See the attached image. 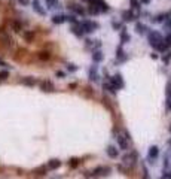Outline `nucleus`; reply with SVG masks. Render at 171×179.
Wrapping results in <instances>:
<instances>
[{
  "label": "nucleus",
  "mask_w": 171,
  "mask_h": 179,
  "mask_svg": "<svg viewBox=\"0 0 171 179\" xmlns=\"http://www.w3.org/2000/svg\"><path fill=\"white\" fill-rule=\"evenodd\" d=\"M162 42H164V39H162V36L158 33V31H150V33H149V43H150L153 48L159 49V51H164L165 46H164Z\"/></svg>",
  "instance_id": "f257e3e1"
},
{
  "label": "nucleus",
  "mask_w": 171,
  "mask_h": 179,
  "mask_svg": "<svg viewBox=\"0 0 171 179\" xmlns=\"http://www.w3.org/2000/svg\"><path fill=\"white\" fill-rule=\"evenodd\" d=\"M122 161H124V164L125 166H129V167H134L136 166V161H137V152H128V154L122 158Z\"/></svg>",
  "instance_id": "f03ea898"
},
{
  "label": "nucleus",
  "mask_w": 171,
  "mask_h": 179,
  "mask_svg": "<svg viewBox=\"0 0 171 179\" xmlns=\"http://www.w3.org/2000/svg\"><path fill=\"white\" fill-rule=\"evenodd\" d=\"M37 84H39V87H40L42 91H45V93H52V91H55V85L52 84L49 79H43V81L37 82Z\"/></svg>",
  "instance_id": "7ed1b4c3"
},
{
  "label": "nucleus",
  "mask_w": 171,
  "mask_h": 179,
  "mask_svg": "<svg viewBox=\"0 0 171 179\" xmlns=\"http://www.w3.org/2000/svg\"><path fill=\"white\" fill-rule=\"evenodd\" d=\"M31 5H33V9H34V12H37L39 15H45V14H46V10L43 9V6L40 5V2H39V0H33V2H31Z\"/></svg>",
  "instance_id": "20e7f679"
},
{
  "label": "nucleus",
  "mask_w": 171,
  "mask_h": 179,
  "mask_svg": "<svg viewBox=\"0 0 171 179\" xmlns=\"http://www.w3.org/2000/svg\"><path fill=\"white\" fill-rule=\"evenodd\" d=\"M117 143H119V148L124 149V151H127V149L129 148V143H128L127 137L122 136V134H117Z\"/></svg>",
  "instance_id": "39448f33"
},
{
  "label": "nucleus",
  "mask_w": 171,
  "mask_h": 179,
  "mask_svg": "<svg viewBox=\"0 0 171 179\" xmlns=\"http://www.w3.org/2000/svg\"><path fill=\"white\" fill-rule=\"evenodd\" d=\"M10 25H12V30L17 31V33H21L22 29H24V24H22V21H19V20H14Z\"/></svg>",
  "instance_id": "423d86ee"
},
{
  "label": "nucleus",
  "mask_w": 171,
  "mask_h": 179,
  "mask_svg": "<svg viewBox=\"0 0 171 179\" xmlns=\"http://www.w3.org/2000/svg\"><path fill=\"white\" fill-rule=\"evenodd\" d=\"M21 84L22 85H27V87H34L37 84V81L34 78H31V76H25V78L21 79Z\"/></svg>",
  "instance_id": "0eeeda50"
},
{
  "label": "nucleus",
  "mask_w": 171,
  "mask_h": 179,
  "mask_svg": "<svg viewBox=\"0 0 171 179\" xmlns=\"http://www.w3.org/2000/svg\"><path fill=\"white\" fill-rule=\"evenodd\" d=\"M112 85H115L116 88H122L124 87V82H122V76L117 73L116 76H113V79H112Z\"/></svg>",
  "instance_id": "6e6552de"
},
{
  "label": "nucleus",
  "mask_w": 171,
  "mask_h": 179,
  "mask_svg": "<svg viewBox=\"0 0 171 179\" xmlns=\"http://www.w3.org/2000/svg\"><path fill=\"white\" fill-rule=\"evenodd\" d=\"M107 155L110 157V158H116L117 155H119V151H117L115 146H107Z\"/></svg>",
  "instance_id": "1a4fd4ad"
},
{
  "label": "nucleus",
  "mask_w": 171,
  "mask_h": 179,
  "mask_svg": "<svg viewBox=\"0 0 171 179\" xmlns=\"http://www.w3.org/2000/svg\"><path fill=\"white\" fill-rule=\"evenodd\" d=\"M158 154H159V151H158V146H152L149 149V160H155L158 157Z\"/></svg>",
  "instance_id": "9d476101"
},
{
  "label": "nucleus",
  "mask_w": 171,
  "mask_h": 179,
  "mask_svg": "<svg viewBox=\"0 0 171 179\" xmlns=\"http://www.w3.org/2000/svg\"><path fill=\"white\" fill-rule=\"evenodd\" d=\"M61 166V163H60V160H51L49 163H48V169H51V170H54V169H58Z\"/></svg>",
  "instance_id": "9b49d317"
},
{
  "label": "nucleus",
  "mask_w": 171,
  "mask_h": 179,
  "mask_svg": "<svg viewBox=\"0 0 171 179\" xmlns=\"http://www.w3.org/2000/svg\"><path fill=\"white\" fill-rule=\"evenodd\" d=\"M52 22H54V24L65 22V15H54V17H52Z\"/></svg>",
  "instance_id": "f8f14e48"
},
{
  "label": "nucleus",
  "mask_w": 171,
  "mask_h": 179,
  "mask_svg": "<svg viewBox=\"0 0 171 179\" xmlns=\"http://www.w3.org/2000/svg\"><path fill=\"white\" fill-rule=\"evenodd\" d=\"M9 78V72L8 70H0V82H3Z\"/></svg>",
  "instance_id": "ddd939ff"
},
{
  "label": "nucleus",
  "mask_w": 171,
  "mask_h": 179,
  "mask_svg": "<svg viewBox=\"0 0 171 179\" xmlns=\"http://www.w3.org/2000/svg\"><path fill=\"white\" fill-rule=\"evenodd\" d=\"M131 17H133V14H131V12H124V14H122V18H124V20H127V21L133 20Z\"/></svg>",
  "instance_id": "4468645a"
},
{
  "label": "nucleus",
  "mask_w": 171,
  "mask_h": 179,
  "mask_svg": "<svg viewBox=\"0 0 171 179\" xmlns=\"http://www.w3.org/2000/svg\"><path fill=\"white\" fill-rule=\"evenodd\" d=\"M92 58H94V61H100V60H103V55H101V52H95L92 55Z\"/></svg>",
  "instance_id": "2eb2a0df"
},
{
  "label": "nucleus",
  "mask_w": 171,
  "mask_h": 179,
  "mask_svg": "<svg viewBox=\"0 0 171 179\" xmlns=\"http://www.w3.org/2000/svg\"><path fill=\"white\" fill-rule=\"evenodd\" d=\"M121 39H122V43H125V41H129V36H128L125 31H122V34H121Z\"/></svg>",
  "instance_id": "dca6fc26"
},
{
  "label": "nucleus",
  "mask_w": 171,
  "mask_h": 179,
  "mask_svg": "<svg viewBox=\"0 0 171 179\" xmlns=\"http://www.w3.org/2000/svg\"><path fill=\"white\" fill-rule=\"evenodd\" d=\"M17 2H18V3H21L22 6H28V5L31 3L30 0H17Z\"/></svg>",
  "instance_id": "f3484780"
},
{
  "label": "nucleus",
  "mask_w": 171,
  "mask_h": 179,
  "mask_svg": "<svg viewBox=\"0 0 171 179\" xmlns=\"http://www.w3.org/2000/svg\"><path fill=\"white\" fill-rule=\"evenodd\" d=\"M136 29H137V31H140V33H143V31H144V29H146V27H144V25H143V24H137V25H136Z\"/></svg>",
  "instance_id": "a211bd4d"
},
{
  "label": "nucleus",
  "mask_w": 171,
  "mask_h": 179,
  "mask_svg": "<svg viewBox=\"0 0 171 179\" xmlns=\"http://www.w3.org/2000/svg\"><path fill=\"white\" fill-rule=\"evenodd\" d=\"M0 67H5V69H6V67H9V66H8V63H6V61H3L2 58H0Z\"/></svg>",
  "instance_id": "6ab92c4d"
},
{
  "label": "nucleus",
  "mask_w": 171,
  "mask_h": 179,
  "mask_svg": "<svg viewBox=\"0 0 171 179\" xmlns=\"http://www.w3.org/2000/svg\"><path fill=\"white\" fill-rule=\"evenodd\" d=\"M131 5H133V8H140V3H137L136 0H131Z\"/></svg>",
  "instance_id": "aec40b11"
},
{
  "label": "nucleus",
  "mask_w": 171,
  "mask_h": 179,
  "mask_svg": "<svg viewBox=\"0 0 171 179\" xmlns=\"http://www.w3.org/2000/svg\"><path fill=\"white\" fill-rule=\"evenodd\" d=\"M69 70H70V72H74V70H76V67H74L73 64H69Z\"/></svg>",
  "instance_id": "412c9836"
},
{
  "label": "nucleus",
  "mask_w": 171,
  "mask_h": 179,
  "mask_svg": "<svg viewBox=\"0 0 171 179\" xmlns=\"http://www.w3.org/2000/svg\"><path fill=\"white\" fill-rule=\"evenodd\" d=\"M170 106H171V103H170Z\"/></svg>",
  "instance_id": "4be33fe9"
}]
</instances>
